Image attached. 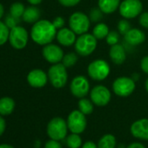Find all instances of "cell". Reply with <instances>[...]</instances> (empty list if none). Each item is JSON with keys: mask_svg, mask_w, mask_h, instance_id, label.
Segmentation results:
<instances>
[{"mask_svg": "<svg viewBox=\"0 0 148 148\" xmlns=\"http://www.w3.org/2000/svg\"><path fill=\"white\" fill-rule=\"evenodd\" d=\"M117 145L116 138L111 133L103 135L98 142V148H115Z\"/></svg>", "mask_w": 148, "mask_h": 148, "instance_id": "cell-22", "label": "cell"}, {"mask_svg": "<svg viewBox=\"0 0 148 148\" xmlns=\"http://www.w3.org/2000/svg\"><path fill=\"white\" fill-rule=\"evenodd\" d=\"M108 33H109V28L104 23H99L93 28V31H92V34L97 39L106 38V36L108 35Z\"/></svg>", "mask_w": 148, "mask_h": 148, "instance_id": "cell-24", "label": "cell"}, {"mask_svg": "<svg viewBox=\"0 0 148 148\" xmlns=\"http://www.w3.org/2000/svg\"><path fill=\"white\" fill-rule=\"evenodd\" d=\"M106 38L107 44L112 46V45H117L119 43V34L115 31L109 32V33H108V35L106 36Z\"/></svg>", "mask_w": 148, "mask_h": 148, "instance_id": "cell-32", "label": "cell"}, {"mask_svg": "<svg viewBox=\"0 0 148 148\" xmlns=\"http://www.w3.org/2000/svg\"><path fill=\"white\" fill-rule=\"evenodd\" d=\"M81 0H58V2L65 7H71L77 5Z\"/></svg>", "mask_w": 148, "mask_h": 148, "instance_id": "cell-34", "label": "cell"}, {"mask_svg": "<svg viewBox=\"0 0 148 148\" xmlns=\"http://www.w3.org/2000/svg\"><path fill=\"white\" fill-rule=\"evenodd\" d=\"M91 20L87 15L81 12H76L71 15L69 18V26L78 35L85 34L88 32Z\"/></svg>", "mask_w": 148, "mask_h": 148, "instance_id": "cell-5", "label": "cell"}, {"mask_svg": "<svg viewBox=\"0 0 148 148\" xmlns=\"http://www.w3.org/2000/svg\"><path fill=\"white\" fill-rule=\"evenodd\" d=\"M120 5V0H99V7L106 14L114 12Z\"/></svg>", "mask_w": 148, "mask_h": 148, "instance_id": "cell-19", "label": "cell"}, {"mask_svg": "<svg viewBox=\"0 0 148 148\" xmlns=\"http://www.w3.org/2000/svg\"><path fill=\"white\" fill-rule=\"evenodd\" d=\"M75 50L79 55L86 57L92 54L97 47V38L93 34L85 33L80 35L75 42Z\"/></svg>", "mask_w": 148, "mask_h": 148, "instance_id": "cell-4", "label": "cell"}, {"mask_svg": "<svg viewBox=\"0 0 148 148\" xmlns=\"http://www.w3.org/2000/svg\"><path fill=\"white\" fill-rule=\"evenodd\" d=\"M48 79L55 88L64 87L68 80L66 67L60 63L53 64L48 71Z\"/></svg>", "mask_w": 148, "mask_h": 148, "instance_id": "cell-3", "label": "cell"}, {"mask_svg": "<svg viewBox=\"0 0 148 148\" xmlns=\"http://www.w3.org/2000/svg\"><path fill=\"white\" fill-rule=\"evenodd\" d=\"M90 97L94 105L98 106H105L110 102L112 94L107 87L104 86H96L92 89Z\"/></svg>", "mask_w": 148, "mask_h": 148, "instance_id": "cell-12", "label": "cell"}, {"mask_svg": "<svg viewBox=\"0 0 148 148\" xmlns=\"http://www.w3.org/2000/svg\"><path fill=\"white\" fill-rule=\"evenodd\" d=\"M65 138H66L65 139L66 145L69 148H79L83 145L82 138L79 136V134H78V133L71 132V134L67 135V137Z\"/></svg>", "mask_w": 148, "mask_h": 148, "instance_id": "cell-23", "label": "cell"}, {"mask_svg": "<svg viewBox=\"0 0 148 148\" xmlns=\"http://www.w3.org/2000/svg\"><path fill=\"white\" fill-rule=\"evenodd\" d=\"M68 130L67 122L60 117H56L50 120L46 131L50 138L59 141L67 137Z\"/></svg>", "mask_w": 148, "mask_h": 148, "instance_id": "cell-2", "label": "cell"}, {"mask_svg": "<svg viewBox=\"0 0 148 148\" xmlns=\"http://www.w3.org/2000/svg\"><path fill=\"white\" fill-rule=\"evenodd\" d=\"M0 148H14V147L8 144H2V145H0Z\"/></svg>", "mask_w": 148, "mask_h": 148, "instance_id": "cell-43", "label": "cell"}, {"mask_svg": "<svg viewBox=\"0 0 148 148\" xmlns=\"http://www.w3.org/2000/svg\"><path fill=\"white\" fill-rule=\"evenodd\" d=\"M77 61H78V55L74 52H70L64 56L62 59V64L67 68V67L73 66L77 63Z\"/></svg>", "mask_w": 148, "mask_h": 148, "instance_id": "cell-26", "label": "cell"}, {"mask_svg": "<svg viewBox=\"0 0 148 148\" xmlns=\"http://www.w3.org/2000/svg\"><path fill=\"white\" fill-rule=\"evenodd\" d=\"M57 39L58 43L64 46H71L76 42V33L71 29L61 28L57 32Z\"/></svg>", "mask_w": 148, "mask_h": 148, "instance_id": "cell-16", "label": "cell"}, {"mask_svg": "<svg viewBox=\"0 0 148 148\" xmlns=\"http://www.w3.org/2000/svg\"><path fill=\"white\" fill-rule=\"evenodd\" d=\"M10 31L7 25L0 21V45H3L9 39Z\"/></svg>", "mask_w": 148, "mask_h": 148, "instance_id": "cell-28", "label": "cell"}, {"mask_svg": "<svg viewBox=\"0 0 148 148\" xmlns=\"http://www.w3.org/2000/svg\"><path fill=\"white\" fill-rule=\"evenodd\" d=\"M31 36L36 44L46 45L51 44L57 36V29L54 27L52 22L48 20H39L33 25Z\"/></svg>", "mask_w": 148, "mask_h": 148, "instance_id": "cell-1", "label": "cell"}, {"mask_svg": "<svg viewBox=\"0 0 148 148\" xmlns=\"http://www.w3.org/2000/svg\"><path fill=\"white\" fill-rule=\"evenodd\" d=\"M130 132L133 137L141 140H148V119H140L133 122Z\"/></svg>", "mask_w": 148, "mask_h": 148, "instance_id": "cell-14", "label": "cell"}, {"mask_svg": "<svg viewBox=\"0 0 148 148\" xmlns=\"http://www.w3.org/2000/svg\"><path fill=\"white\" fill-rule=\"evenodd\" d=\"M52 24L56 29H61L64 25V19L62 17H57L52 21Z\"/></svg>", "mask_w": 148, "mask_h": 148, "instance_id": "cell-36", "label": "cell"}, {"mask_svg": "<svg viewBox=\"0 0 148 148\" xmlns=\"http://www.w3.org/2000/svg\"><path fill=\"white\" fill-rule=\"evenodd\" d=\"M43 56L46 61L51 64H58L64 58L63 50L57 45L48 44L43 49Z\"/></svg>", "mask_w": 148, "mask_h": 148, "instance_id": "cell-13", "label": "cell"}, {"mask_svg": "<svg viewBox=\"0 0 148 148\" xmlns=\"http://www.w3.org/2000/svg\"><path fill=\"white\" fill-rule=\"evenodd\" d=\"M79 110L85 115L91 114L93 112V103L88 99L82 98L79 101Z\"/></svg>", "mask_w": 148, "mask_h": 148, "instance_id": "cell-25", "label": "cell"}, {"mask_svg": "<svg viewBox=\"0 0 148 148\" xmlns=\"http://www.w3.org/2000/svg\"><path fill=\"white\" fill-rule=\"evenodd\" d=\"M27 1L32 5H39L42 2V0H27Z\"/></svg>", "mask_w": 148, "mask_h": 148, "instance_id": "cell-41", "label": "cell"}, {"mask_svg": "<svg viewBox=\"0 0 148 148\" xmlns=\"http://www.w3.org/2000/svg\"><path fill=\"white\" fill-rule=\"evenodd\" d=\"M23 20L28 24H35L40 18V11L35 6L27 7L23 14Z\"/></svg>", "mask_w": 148, "mask_h": 148, "instance_id": "cell-20", "label": "cell"}, {"mask_svg": "<svg viewBox=\"0 0 148 148\" xmlns=\"http://www.w3.org/2000/svg\"><path fill=\"white\" fill-rule=\"evenodd\" d=\"M145 40V33L137 28L131 29L125 35V41L127 45L131 46H136L138 45Z\"/></svg>", "mask_w": 148, "mask_h": 148, "instance_id": "cell-17", "label": "cell"}, {"mask_svg": "<svg viewBox=\"0 0 148 148\" xmlns=\"http://www.w3.org/2000/svg\"><path fill=\"white\" fill-rule=\"evenodd\" d=\"M132 29L130 23L126 19H122L118 24V30L121 35H125Z\"/></svg>", "mask_w": 148, "mask_h": 148, "instance_id": "cell-31", "label": "cell"}, {"mask_svg": "<svg viewBox=\"0 0 148 148\" xmlns=\"http://www.w3.org/2000/svg\"><path fill=\"white\" fill-rule=\"evenodd\" d=\"M138 22H139V25L145 28V29H148V12H144L140 15L139 17V19H138Z\"/></svg>", "mask_w": 148, "mask_h": 148, "instance_id": "cell-35", "label": "cell"}, {"mask_svg": "<svg viewBox=\"0 0 148 148\" xmlns=\"http://www.w3.org/2000/svg\"><path fill=\"white\" fill-rule=\"evenodd\" d=\"M145 89H146V91L148 92V79H147L146 81H145Z\"/></svg>", "mask_w": 148, "mask_h": 148, "instance_id": "cell-44", "label": "cell"}, {"mask_svg": "<svg viewBox=\"0 0 148 148\" xmlns=\"http://www.w3.org/2000/svg\"><path fill=\"white\" fill-rule=\"evenodd\" d=\"M48 80V75L46 73L40 70V69H35L29 72L27 76V81L29 85L35 88H41L44 87Z\"/></svg>", "mask_w": 148, "mask_h": 148, "instance_id": "cell-15", "label": "cell"}, {"mask_svg": "<svg viewBox=\"0 0 148 148\" xmlns=\"http://www.w3.org/2000/svg\"><path fill=\"white\" fill-rule=\"evenodd\" d=\"M126 148H145V146L140 142H132L129 144Z\"/></svg>", "mask_w": 148, "mask_h": 148, "instance_id": "cell-39", "label": "cell"}, {"mask_svg": "<svg viewBox=\"0 0 148 148\" xmlns=\"http://www.w3.org/2000/svg\"><path fill=\"white\" fill-rule=\"evenodd\" d=\"M15 108V102L12 98L5 97L0 99V115H9Z\"/></svg>", "mask_w": 148, "mask_h": 148, "instance_id": "cell-21", "label": "cell"}, {"mask_svg": "<svg viewBox=\"0 0 148 148\" xmlns=\"http://www.w3.org/2000/svg\"><path fill=\"white\" fill-rule=\"evenodd\" d=\"M9 41L11 45L18 50L23 49L26 46L28 42V33L22 26H16L10 31Z\"/></svg>", "mask_w": 148, "mask_h": 148, "instance_id": "cell-10", "label": "cell"}, {"mask_svg": "<svg viewBox=\"0 0 148 148\" xmlns=\"http://www.w3.org/2000/svg\"><path fill=\"white\" fill-rule=\"evenodd\" d=\"M109 55H110L112 61L115 64H122L126 58L125 48L122 45H119V44L112 45Z\"/></svg>", "mask_w": 148, "mask_h": 148, "instance_id": "cell-18", "label": "cell"}, {"mask_svg": "<svg viewBox=\"0 0 148 148\" xmlns=\"http://www.w3.org/2000/svg\"><path fill=\"white\" fill-rule=\"evenodd\" d=\"M140 66H141L142 71L145 73L148 74V56H145L142 58L141 63H140Z\"/></svg>", "mask_w": 148, "mask_h": 148, "instance_id": "cell-37", "label": "cell"}, {"mask_svg": "<svg viewBox=\"0 0 148 148\" xmlns=\"http://www.w3.org/2000/svg\"><path fill=\"white\" fill-rule=\"evenodd\" d=\"M19 22H20V18L14 17V16H12L10 13L9 15H7L5 17V24L7 25V27L9 29H12V28L18 26V24H19Z\"/></svg>", "mask_w": 148, "mask_h": 148, "instance_id": "cell-30", "label": "cell"}, {"mask_svg": "<svg viewBox=\"0 0 148 148\" xmlns=\"http://www.w3.org/2000/svg\"><path fill=\"white\" fill-rule=\"evenodd\" d=\"M103 14H104V12L99 9V7H96V8H93V9L90 12L89 18H90L91 22L98 23V22H99V21L102 19Z\"/></svg>", "mask_w": 148, "mask_h": 148, "instance_id": "cell-29", "label": "cell"}, {"mask_svg": "<svg viewBox=\"0 0 148 148\" xmlns=\"http://www.w3.org/2000/svg\"><path fill=\"white\" fill-rule=\"evenodd\" d=\"M25 11V5L21 3H14L12 5L11 8H10V13L17 18H21L23 17V14Z\"/></svg>", "mask_w": 148, "mask_h": 148, "instance_id": "cell-27", "label": "cell"}, {"mask_svg": "<svg viewBox=\"0 0 148 148\" xmlns=\"http://www.w3.org/2000/svg\"><path fill=\"white\" fill-rule=\"evenodd\" d=\"M4 12H5V10H4V6L0 4V19H1L4 16Z\"/></svg>", "mask_w": 148, "mask_h": 148, "instance_id": "cell-42", "label": "cell"}, {"mask_svg": "<svg viewBox=\"0 0 148 148\" xmlns=\"http://www.w3.org/2000/svg\"><path fill=\"white\" fill-rule=\"evenodd\" d=\"M71 92L76 98H85L90 91V83L85 76H76L70 86Z\"/></svg>", "mask_w": 148, "mask_h": 148, "instance_id": "cell-11", "label": "cell"}, {"mask_svg": "<svg viewBox=\"0 0 148 148\" xmlns=\"http://www.w3.org/2000/svg\"><path fill=\"white\" fill-rule=\"evenodd\" d=\"M82 148H98V144L93 141H86L82 145Z\"/></svg>", "mask_w": 148, "mask_h": 148, "instance_id": "cell-38", "label": "cell"}, {"mask_svg": "<svg viewBox=\"0 0 148 148\" xmlns=\"http://www.w3.org/2000/svg\"><path fill=\"white\" fill-rule=\"evenodd\" d=\"M5 130V119L0 116V136H1Z\"/></svg>", "mask_w": 148, "mask_h": 148, "instance_id": "cell-40", "label": "cell"}, {"mask_svg": "<svg viewBox=\"0 0 148 148\" xmlns=\"http://www.w3.org/2000/svg\"><path fill=\"white\" fill-rule=\"evenodd\" d=\"M143 10L142 3L139 0H124L119 5L120 15L125 19L138 17Z\"/></svg>", "mask_w": 148, "mask_h": 148, "instance_id": "cell-8", "label": "cell"}, {"mask_svg": "<svg viewBox=\"0 0 148 148\" xmlns=\"http://www.w3.org/2000/svg\"><path fill=\"white\" fill-rule=\"evenodd\" d=\"M87 71L90 78L97 81H101L108 77L110 73V66L106 61L103 59H97L88 65Z\"/></svg>", "mask_w": 148, "mask_h": 148, "instance_id": "cell-6", "label": "cell"}, {"mask_svg": "<svg viewBox=\"0 0 148 148\" xmlns=\"http://www.w3.org/2000/svg\"><path fill=\"white\" fill-rule=\"evenodd\" d=\"M67 125L68 129L72 133H82L87 125V120L86 115L81 112L79 110H74L72 111L67 118Z\"/></svg>", "mask_w": 148, "mask_h": 148, "instance_id": "cell-7", "label": "cell"}, {"mask_svg": "<svg viewBox=\"0 0 148 148\" xmlns=\"http://www.w3.org/2000/svg\"><path fill=\"white\" fill-rule=\"evenodd\" d=\"M45 148H63L62 145L59 143L58 140H55V139H50L48 140L45 145Z\"/></svg>", "mask_w": 148, "mask_h": 148, "instance_id": "cell-33", "label": "cell"}, {"mask_svg": "<svg viewBox=\"0 0 148 148\" xmlns=\"http://www.w3.org/2000/svg\"><path fill=\"white\" fill-rule=\"evenodd\" d=\"M135 81L128 77H120L115 79L112 84L114 93L119 97H127L135 90Z\"/></svg>", "mask_w": 148, "mask_h": 148, "instance_id": "cell-9", "label": "cell"}]
</instances>
